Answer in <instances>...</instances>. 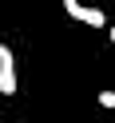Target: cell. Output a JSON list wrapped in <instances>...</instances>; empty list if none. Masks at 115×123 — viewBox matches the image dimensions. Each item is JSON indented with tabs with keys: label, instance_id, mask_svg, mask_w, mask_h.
Returning a JSON list of instances; mask_svg holds the SVG:
<instances>
[{
	"label": "cell",
	"instance_id": "cell-4",
	"mask_svg": "<svg viewBox=\"0 0 115 123\" xmlns=\"http://www.w3.org/2000/svg\"><path fill=\"white\" fill-rule=\"evenodd\" d=\"M111 44H115V24H111Z\"/></svg>",
	"mask_w": 115,
	"mask_h": 123
},
{
	"label": "cell",
	"instance_id": "cell-1",
	"mask_svg": "<svg viewBox=\"0 0 115 123\" xmlns=\"http://www.w3.org/2000/svg\"><path fill=\"white\" fill-rule=\"evenodd\" d=\"M60 4H64V12L72 20H79V24H87V28H103L107 24V16L99 8H87V4H79V0H60Z\"/></svg>",
	"mask_w": 115,
	"mask_h": 123
},
{
	"label": "cell",
	"instance_id": "cell-2",
	"mask_svg": "<svg viewBox=\"0 0 115 123\" xmlns=\"http://www.w3.org/2000/svg\"><path fill=\"white\" fill-rule=\"evenodd\" d=\"M0 95H16V60L8 44H0Z\"/></svg>",
	"mask_w": 115,
	"mask_h": 123
},
{
	"label": "cell",
	"instance_id": "cell-3",
	"mask_svg": "<svg viewBox=\"0 0 115 123\" xmlns=\"http://www.w3.org/2000/svg\"><path fill=\"white\" fill-rule=\"evenodd\" d=\"M99 107H111L115 111V91H99Z\"/></svg>",
	"mask_w": 115,
	"mask_h": 123
}]
</instances>
